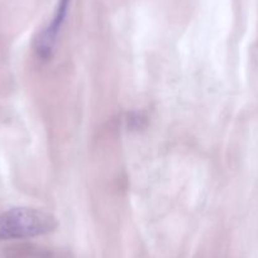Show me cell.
<instances>
[{
	"label": "cell",
	"mask_w": 258,
	"mask_h": 258,
	"mask_svg": "<svg viewBox=\"0 0 258 258\" xmlns=\"http://www.w3.org/2000/svg\"><path fill=\"white\" fill-rule=\"evenodd\" d=\"M56 228V218L31 208H14L0 215V240L38 237Z\"/></svg>",
	"instance_id": "obj_1"
},
{
	"label": "cell",
	"mask_w": 258,
	"mask_h": 258,
	"mask_svg": "<svg viewBox=\"0 0 258 258\" xmlns=\"http://www.w3.org/2000/svg\"><path fill=\"white\" fill-rule=\"evenodd\" d=\"M69 6H70V0H58V4H57L56 12H54L51 23L46 27V29L41 33V36L37 38L36 49L37 53L42 58H49L53 53L54 43H56L59 31H61L62 24L66 19Z\"/></svg>",
	"instance_id": "obj_2"
}]
</instances>
